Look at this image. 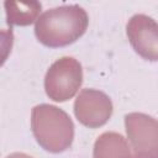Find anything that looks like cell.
<instances>
[{"label":"cell","mask_w":158,"mask_h":158,"mask_svg":"<svg viewBox=\"0 0 158 158\" xmlns=\"http://www.w3.org/2000/svg\"><path fill=\"white\" fill-rule=\"evenodd\" d=\"M4 5L7 22L19 26L31 25L37 19L42 7L38 1H5Z\"/></svg>","instance_id":"8"},{"label":"cell","mask_w":158,"mask_h":158,"mask_svg":"<svg viewBox=\"0 0 158 158\" xmlns=\"http://www.w3.org/2000/svg\"><path fill=\"white\" fill-rule=\"evenodd\" d=\"M125 127L133 158H158V120L143 112H130L125 116Z\"/></svg>","instance_id":"4"},{"label":"cell","mask_w":158,"mask_h":158,"mask_svg":"<svg viewBox=\"0 0 158 158\" xmlns=\"http://www.w3.org/2000/svg\"><path fill=\"white\" fill-rule=\"evenodd\" d=\"M93 158H132L125 137L117 132L101 133L93 149Z\"/></svg>","instance_id":"7"},{"label":"cell","mask_w":158,"mask_h":158,"mask_svg":"<svg viewBox=\"0 0 158 158\" xmlns=\"http://www.w3.org/2000/svg\"><path fill=\"white\" fill-rule=\"evenodd\" d=\"M5 158H32L31 156L26 154V153H21V152H15V153H11L9 156H6Z\"/></svg>","instance_id":"9"},{"label":"cell","mask_w":158,"mask_h":158,"mask_svg":"<svg viewBox=\"0 0 158 158\" xmlns=\"http://www.w3.org/2000/svg\"><path fill=\"white\" fill-rule=\"evenodd\" d=\"M112 101L102 91L83 89L74 101V115L80 123L90 128L105 125L112 114Z\"/></svg>","instance_id":"5"},{"label":"cell","mask_w":158,"mask_h":158,"mask_svg":"<svg viewBox=\"0 0 158 158\" xmlns=\"http://www.w3.org/2000/svg\"><path fill=\"white\" fill-rule=\"evenodd\" d=\"M126 33L138 56L151 62L158 60V23L152 17L133 15L126 25Z\"/></svg>","instance_id":"6"},{"label":"cell","mask_w":158,"mask_h":158,"mask_svg":"<svg viewBox=\"0 0 158 158\" xmlns=\"http://www.w3.org/2000/svg\"><path fill=\"white\" fill-rule=\"evenodd\" d=\"M81 83V64L73 57H62L48 68L44 77V90L49 99L62 102L72 99Z\"/></svg>","instance_id":"3"},{"label":"cell","mask_w":158,"mask_h":158,"mask_svg":"<svg viewBox=\"0 0 158 158\" xmlns=\"http://www.w3.org/2000/svg\"><path fill=\"white\" fill-rule=\"evenodd\" d=\"M89 17L79 5H62L44 11L36 21L37 40L52 48L74 43L86 31Z\"/></svg>","instance_id":"1"},{"label":"cell","mask_w":158,"mask_h":158,"mask_svg":"<svg viewBox=\"0 0 158 158\" xmlns=\"http://www.w3.org/2000/svg\"><path fill=\"white\" fill-rule=\"evenodd\" d=\"M31 128L38 144L52 153L68 149L74 139L72 118L54 105H36L31 111Z\"/></svg>","instance_id":"2"}]
</instances>
